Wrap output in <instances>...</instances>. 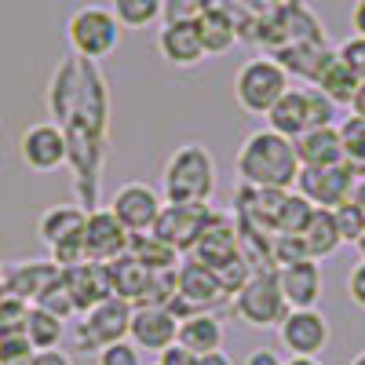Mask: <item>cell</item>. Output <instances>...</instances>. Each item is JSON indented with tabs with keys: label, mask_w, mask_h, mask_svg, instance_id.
I'll list each match as a JSON object with an SVG mask.
<instances>
[{
	"label": "cell",
	"mask_w": 365,
	"mask_h": 365,
	"mask_svg": "<svg viewBox=\"0 0 365 365\" xmlns=\"http://www.w3.org/2000/svg\"><path fill=\"white\" fill-rule=\"evenodd\" d=\"M48 106L66 135L77 205L84 212L99 208V182L110 150V84L99 73V63L66 55L48 84Z\"/></svg>",
	"instance_id": "6da1fadb"
},
{
	"label": "cell",
	"mask_w": 365,
	"mask_h": 365,
	"mask_svg": "<svg viewBox=\"0 0 365 365\" xmlns=\"http://www.w3.org/2000/svg\"><path fill=\"white\" fill-rule=\"evenodd\" d=\"M234 175L241 179V187H256V190H296V175H299V158L292 139L259 128L245 135V143L234 154Z\"/></svg>",
	"instance_id": "7a4b0ae2"
},
{
	"label": "cell",
	"mask_w": 365,
	"mask_h": 365,
	"mask_svg": "<svg viewBox=\"0 0 365 365\" xmlns=\"http://www.w3.org/2000/svg\"><path fill=\"white\" fill-rule=\"evenodd\" d=\"M161 201L165 205H208L216 194V161L205 143H182L175 146L165 172H161Z\"/></svg>",
	"instance_id": "3957f363"
},
{
	"label": "cell",
	"mask_w": 365,
	"mask_h": 365,
	"mask_svg": "<svg viewBox=\"0 0 365 365\" xmlns=\"http://www.w3.org/2000/svg\"><path fill=\"white\" fill-rule=\"evenodd\" d=\"M307 41H329V37H325V26L314 15V8H307L303 0H292V4L259 11L256 26H252V37H249V44H259L270 55L278 48L307 44Z\"/></svg>",
	"instance_id": "277c9868"
},
{
	"label": "cell",
	"mask_w": 365,
	"mask_h": 365,
	"mask_svg": "<svg viewBox=\"0 0 365 365\" xmlns=\"http://www.w3.org/2000/svg\"><path fill=\"white\" fill-rule=\"evenodd\" d=\"M66 44L70 55L88 58V63H103L120 44V22L103 4H84L66 19Z\"/></svg>",
	"instance_id": "5b68a950"
},
{
	"label": "cell",
	"mask_w": 365,
	"mask_h": 365,
	"mask_svg": "<svg viewBox=\"0 0 365 365\" xmlns=\"http://www.w3.org/2000/svg\"><path fill=\"white\" fill-rule=\"evenodd\" d=\"M285 91H289V73L274 63L270 55L249 58V63H241L237 73H234V99L252 117H267Z\"/></svg>",
	"instance_id": "8992f818"
},
{
	"label": "cell",
	"mask_w": 365,
	"mask_h": 365,
	"mask_svg": "<svg viewBox=\"0 0 365 365\" xmlns=\"http://www.w3.org/2000/svg\"><path fill=\"white\" fill-rule=\"evenodd\" d=\"M84 220L88 212L81 205H51L37 220V237L48 249V259L63 270L84 259Z\"/></svg>",
	"instance_id": "52a82bcc"
},
{
	"label": "cell",
	"mask_w": 365,
	"mask_h": 365,
	"mask_svg": "<svg viewBox=\"0 0 365 365\" xmlns=\"http://www.w3.org/2000/svg\"><path fill=\"white\" fill-rule=\"evenodd\" d=\"M230 303H234V314L252 329H278V322L289 314L278 285V270H256Z\"/></svg>",
	"instance_id": "ba28073f"
},
{
	"label": "cell",
	"mask_w": 365,
	"mask_h": 365,
	"mask_svg": "<svg viewBox=\"0 0 365 365\" xmlns=\"http://www.w3.org/2000/svg\"><path fill=\"white\" fill-rule=\"evenodd\" d=\"M128 325H132V303L110 296V299L99 303V307H91L88 314H81V322L73 329V347L96 354L106 344L128 340Z\"/></svg>",
	"instance_id": "9c48e42d"
},
{
	"label": "cell",
	"mask_w": 365,
	"mask_h": 365,
	"mask_svg": "<svg viewBox=\"0 0 365 365\" xmlns=\"http://www.w3.org/2000/svg\"><path fill=\"white\" fill-rule=\"evenodd\" d=\"M212 212L208 205H161V216L154 223V234L158 241H165L168 249H175L179 256H190L197 237L205 234V227L212 223Z\"/></svg>",
	"instance_id": "30bf717a"
},
{
	"label": "cell",
	"mask_w": 365,
	"mask_h": 365,
	"mask_svg": "<svg viewBox=\"0 0 365 365\" xmlns=\"http://www.w3.org/2000/svg\"><path fill=\"white\" fill-rule=\"evenodd\" d=\"M161 194L154 187H146V182H125L113 197H110V212L117 216V223L125 227L128 234H146L154 230L158 216H161Z\"/></svg>",
	"instance_id": "8fae6325"
},
{
	"label": "cell",
	"mask_w": 365,
	"mask_h": 365,
	"mask_svg": "<svg viewBox=\"0 0 365 365\" xmlns=\"http://www.w3.org/2000/svg\"><path fill=\"white\" fill-rule=\"evenodd\" d=\"M278 336L289 358H318L329 347V322L318 307L311 311H289L278 322Z\"/></svg>",
	"instance_id": "7c38bea8"
},
{
	"label": "cell",
	"mask_w": 365,
	"mask_h": 365,
	"mask_svg": "<svg viewBox=\"0 0 365 365\" xmlns=\"http://www.w3.org/2000/svg\"><path fill=\"white\" fill-rule=\"evenodd\" d=\"M354 168L344 161V165H332V168H299L296 175V190L307 197L314 208H340L354 187Z\"/></svg>",
	"instance_id": "4fadbf2b"
},
{
	"label": "cell",
	"mask_w": 365,
	"mask_h": 365,
	"mask_svg": "<svg viewBox=\"0 0 365 365\" xmlns=\"http://www.w3.org/2000/svg\"><path fill=\"white\" fill-rule=\"evenodd\" d=\"M19 158L29 172H55L66 165V135L55 120H41V125H29L19 139Z\"/></svg>",
	"instance_id": "5bb4252c"
},
{
	"label": "cell",
	"mask_w": 365,
	"mask_h": 365,
	"mask_svg": "<svg viewBox=\"0 0 365 365\" xmlns=\"http://www.w3.org/2000/svg\"><path fill=\"white\" fill-rule=\"evenodd\" d=\"M175 296L187 299L197 314H212L216 307L227 303V296H223V289L216 282V274H212V267L197 263L194 256H182L179 267H175Z\"/></svg>",
	"instance_id": "9a60e30c"
},
{
	"label": "cell",
	"mask_w": 365,
	"mask_h": 365,
	"mask_svg": "<svg viewBox=\"0 0 365 365\" xmlns=\"http://www.w3.org/2000/svg\"><path fill=\"white\" fill-rule=\"evenodd\" d=\"M128 230L117 223L110 208H91L84 220V259L91 263H113L128 252Z\"/></svg>",
	"instance_id": "2e32d148"
},
{
	"label": "cell",
	"mask_w": 365,
	"mask_h": 365,
	"mask_svg": "<svg viewBox=\"0 0 365 365\" xmlns=\"http://www.w3.org/2000/svg\"><path fill=\"white\" fill-rule=\"evenodd\" d=\"M278 285H282V296H285L289 311H311V307H318L322 289H325L322 263L318 259H303V263L278 267Z\"/></svg>",
	"instance_id": "e0dca14e"
},
{
	"label": "cell",
	"mask_w": 365,
	"mask_h": 365,
	"mask_svg": "<svg viewBox=\"0 0 365 365\" xmlns=\"http://www.w3.org/2000/svg\"><path fill=\"white\" fill-rule=\"evenodd\" d=\"M158 55L175 70H194L205 63V48L197 37V22H161Z\"/></svg>",
	"instance_id": "ac0fdd59"
},
{
	"label": "cell",
	"mask_w": 365,
	"mask_h": 365,
	"mask_svg": "<svg viewBox=\"0 0 365 365\" xmlns=\"http://www.w3.org/2000/svg\"><path fill=\"white\" fill-rule=\"evenodd\" d=\"M63 278H66V289L73 296V307L77 314H88L91 307H99L103 299L113 296L110 289V274H106V263H91V259H81L73 267L63 270Z\"/></svg>",
	"instance_id": "d6986e66"
},
{
	"label": "cell",
	"mask_w": 365,
	"mask_h": 365,
	"mask_svg": "<svg viewBox=\"0 0 365 365\" xmlns=\"http://www.w3.org/2000/svg\"><path fill=\"white\" fill-rule=\"evenodd\" d=\"M179 322L168 314V307H132V325H128V340L139 351H154L161 354L165 347L175 344Z\"/></svg>",
	"instance_id": "ffe728a7"
},
{
	"label": "cell",
	"mask_w": 365,
	"mask_h": 365,
	"mask_svg": "<svg viewBox=\"0 0 365 365\" xmlns=\"http://www.w3.org/2000/svg\"><path fill=\"white\" fill-rule=\"evenodd\" d=\"M63 278V267L51 263V259H22L15 267H4V285H8V296L22 299V303H34L44 296V289L51 282Z\"/></svg>",
	"instance_id": "44dd1931"
},
{
	"label": "cell",
	"mask_w": 365,
	"mask_h": 365,
	"mask_svg": "<svg viewBox=\"0 0 365 365\" xmlns=\"http://www.w3.org/2000/svg\"><path fill=\"white\" fill-rule=\"evenodd\" d=\"M274 63H278L289 77H299V81H307L314 84L318 73L336 58V48H332L329 41H307V44H289V48H278L270 55Z\"/></svg>",
	"instance_id": "7402d4cb"
},
{
	"label": "cell",
	"mask_w": 365,
	"mask_h": 365,
	"mask_svg": "<svg viewBox=\"0 0 365 365\" xmlns=\"http://www.w3.org/2000/svg\"><path fill=\"white\" fill-rule=\"evenodd\" d=\"M299 168H332L344 165V143H340V128L336 125H322L303 132L299 139H292Z\"/></svg>",
	"instance_id": "603a6c76"
},
{
	"label": "cell",
	"mask_w": 365,
	"mask_h": 365,
	"mask_svg": "<svg viewBox=\"0 0 365 365\" xmlns=\"http://www.w3.org/2000/svg\"><path fill=\"white\" fill-rule=\"evenodd\" d=\"M241 252V237H237V223L230 216H212V223L205 227V234L197 237V245H194V259L205 263V267H220L223 259L237 256Z\"/></svg>",
	"instance_id": "cb8c5ba5"
},
{
	"label": "cell",
	"mask_w": 365,
	"mask_h": 365,
	"mask_svg": "<svg viewBox=\"0 0 365 365\" xmlns=\"http://www.w3.org/2000/svg\"><path fill=\"white\" fill-rule=\"evenodd\" d=\"M267 128L278 132L285 139H299L303 132H311V106H307V88H289L285 96L274 103L267 113Z\"/></svg>",
	"instance_id": "d4e9b609"
},
{
	"label": "cell",
	"mask_w": 365,
	"mask_h": 365,
	"mask_svg": "<svg viewBox=\"0 0 365 365\" xmlns=\"http://www.w3.org/2000/svg\"><path fill=\"white\" fill-rule=\"evenodd\" d=\"M223 332L227 329H223V322L216 314H190V318L179 322L175 344L187 347L194 358H201V354H212V351L223 347Z\"/></svg>",
	"instance_id": "484cf974"
},
{
	"label": "cell",
	"mask_w": 365,
	"mask_h": 365,
	"mask_svg": "<svg viewBox=\"0 0 365 365\" xmlns=\"http://www.w3.org/2000/svg\"><path fill=\"white\" fill-rule=\"evenodd\" d=\"M106 274H110L113 296L125 299V303H132V307L143 299V292H146V285H150V270H146L143 263H135L128 252L117 256L113 263H106Z\"/></svg>",
	"instance_id": "4316f807"
},
{
	"label": "cell",
	"mask_w": 365,
	"mask_h": 365,
	"mask_svg": "<svg viewBox=\"0 0 365 365\" xmlns=\"http://www.w3.org/2000/svg\"><path fill=\"white\" fill-rule=\"evenodd\" d=\"M194 22H197V37H201L205 55H227L234 44H241L234 19L223 11H201Z\"/></svg>",
	"instance_id": "83f0119b"
},
{
	"label": "cell",
	"mask_w": 365,
	"mask_h": 365,
	"mask_svg": "<svg viewBox=\"0 0 365 365\" xmlns=\"http://www.w3.org/2000/svg\"><path fill=\"white\" fill-rule=\"evenodd\" d=\"M303 241H307V252L311 259H329L332 252H340L344 237H340V227H336V216H332L329 208H314L311 216V227L303 230Z\"/></svg>",
	"instance_id": "f1b7e54d"
},
{
	"label": "cell",
	"mask_w": 365,
	"mask_h": 365,
	"mask_svg": "<svg viewBox=\"0 0 365 365\" xmlns=\"http://www.w3.org/2000/svg\"><path fill=\"white\" fill-rule=\"evenodd\" d=\"M128 256L135 259V263H143L150 274H158V270H175L179 267V252L175 249H168L165 241H158L154 234H132L128 237Z\"/></svg>",
	"instance_id": "f546056e"
},
{
	"label": "cell",
	"mask_w": 365,
	"mask_h": 365,
	"mask_svg": "<svg viewBox=\"0 0 365 365\" xmlns=\"http://www.w3.org/2000/svg\"><path fill=\"white\" fill-rule=\"evenodd\" d=\"M22 332H26V340L34 344V351H55L58 344L66 340V322L48 314L44 307H29Z\"/></svg>",
	"instance_id": "4dcf8cb0"
},
{
	"label": "cell",
	"mask_w": 365,
	"mask_h": 365,
	"mask_svg": "<svg viewBox=\"0 0 365 365\" xmlns=\"http://www.w3.org/2000/svg\"><path fill=\"white\" fill-rule=\"evenodd\" d=\"M358 84H361V81H358V77H354V73H351V70L340 63V58H332V63H329V66L318 73V81H314V88L322 91V96H329V99L336 103L340 110H344V106H351V99H354Z\"/></svg>",
	"instance_id": "1f68e13d"
},
{
	"label": "cell",
	"mask_w": 365,
	"mask_h": 365,
	"mask_svg": "<svg viewBox=\"0 0 365 365\" xmlns=\"http://www.w3.org/2000/svg\"><path fill=\"white\" fill-rule=\"evenodd\" d=\"M311 216H314V205L299 190H285L278 216H274V234H303L311 227Z\"/></svg>",
	"instance_id": "d6a6232c"
},
{
	"label": "cell",
	"mask_w": 365,
	"mask_h": 365,
	"mask_svg": "<svg viewBox=\"0 0 365 365\" xmlns=\"http://www.w3.org/2000/svg\"><path fill=\"white\" fill-rule=\"evenodd\" d=\"M110 11L120 22V29H146L161 22L165 0H110Z\"/></svg>",
	"instance_id": "836d02e7"
},
{
	"label": "cell",
	"mask_w": 365,
	"mask_h": 365,
	"mask_svg": "<svg viewBox=\"0 0 365 365\" xmlns=\"http://www.w3.org/2000/svg\"><path fill=\"white\" fill-rule=\"evenodd\" d=\"M336 128H340V143H344V161L354 168L358 179H365V117L347 113Z\"/></svg>",
	"instance_id": "e575fe53"
},
{
	"label": "cell",
	"mask_w": 365,
	"mask_h": 365,
	"mask_svg": "<svg viewBox=\"0 0 365 365\" xmlns=\"http://www.w3.org/2000/svg\"><path fill=\"white\" fill-rule=\"evenodd\" d=\"M212 274H216V282H220V289H223V296H227V299H234V296H237V289H241V285H245V282L252 278V274H256V270L249 267V259H245V256H241V252H237V256H230V259H223L220 267H212Z\"/></svg>",
	"instance_id": "d590c367"
},
{
	"label": "cell",
	"mask_w": 365,
	"mask_h": 365,
	"mask_svg": "<svg viewBox=\"0 0 365 365\" xmlns=\"http://www.w3.org/2000/svg\"><path fill=\"white\" fill-rule=\"evenodd\" d=\"M270 256H274V270H278V267H289V263H303V259H311L303 234H274Z\"/></svg>",
	"instance_id": "8d00e7d4"
},
{
	"label": "cell",
	"mask_w": 365,
	"mask_h": 365,
	"mask_svg": "<svg viewBox=\"0 0 365 365\" xmlns=\"http://www.w3.org/2000/svg\"><path fill=\"white\" fill-rule=\"evenodd\" d=\"M172 299H175V270H158L150 274V285L135 307H168Z\"/></svg>",
	"instance_id": "74e56055"
},
{
	"label": "cell",
	"mask_w": 365,
	"mask_h": 365,
	"mask_svg": "<svg viewBox=\"0 0 365 365\" xmlns=\"http://www.w3.org/2000/svg\"><path fill=\"white\" fill-rule=\"evenodd\" d=\"M34 307H44L48 314H55V318H73L77 314V307H73V296H70V289H66V278H58V282H51L48 289H44V296L34 303Z\"/></svg>",
	"instance_id": "f35d334b"
},
{
	"label": "cell",
	"mask_w": 365,
	"mask_h": 365,
	"mask_svg": "<svg viewBox=\"0 0 365 365\" xmlns=\"http://www.w3.org/2000/svg\"><path fill=\"white\" fill-rule=\"evenodd\" d=\"M332 216H336V227H340L344 245H354V241L365 234V212L354 208L351 201H344L340 208H332Z\"/></svg>",
	"instance_id": "ab89813d"
},
{
	"label": "cell",
	"mask_w": 365,
	"mask_h": 365,
	"mask_svg": "<svg viewBox=\"0 0 365 365\" xmlns=\"http://www.w3.org/2000/svg\"><path fill=\"white\" fill-rule=\"evenodd\" d=\"M34 344L26 340V332H11V336H0V365H29L34 361Z\"/></svg>",
	"instance_id": "60d3db41"
},
{
	"label": "cell",
	"mask_w": 365,
	"mask_h": 365,
	"mask_svg": "<svg viewBox=\"0 0 365 365\" xmlns=\"http://www.w3.org/2000/svg\"><path fill=\"white\" fill-rule=\"evenodd\" d=\"M96 365H143V351L132 340L106 344V347L96 351Z\"/></svg>",
	"instance_id": "b9f144b4"
},
{
	"label": "cell",
	"mask_w": 365,
	"mask_h": 365,
	"mask_svg": "<svg viewBox=\"0 0 365 365\" xmlns=\"http://www.w3.org/2000/svg\"><path fill=\"white\" fill-rule=\"evenodd\" d=\"M26 311H29V303L15 299V296H0V336H11V332H22L26 325Z\"/></svg>",
	"instance_id": "7bdbcfd3"
},
{
	"label": "cell",
	"mask_w": 365,
	"mask_h": 365,
	"mask_svg": "<svg viewBox=\"0 0 365 365\" xmlns=\"http://www.w3.org/2000/svg\"><path fill=\"white\" fill-rule=\"evenodd\" d=\"M307 106H311V125H314V128H322V125H336L340 106L332 103L329 96H322L314 84H307Z\"/></svg>",
	"instance_id": "ee69618b"
},
{
	"label": "cell",
	"mask_w": 365,
	"mask_h": 365,
	"mask_svg": "<svg viewBox=\"0 0 365 365\" xmlns=\"http://www.w3.org/2000/svg\"><path fill=\"white\" fill-rule=\"evenodd\" d=\"M336 58H340V63H344L358 81H365V37H347V41L336 48Z\"/></svg>",
	"instance_id": "f6af8a7d"
},
{
	"label": "cell",
	"mask_w": 365,
	"mask_h": 365,
	"mask_svg": "<svg viewBox=\"0 0 365 365\" xmlns=\"http://www.w3.org/2000/svg\"><path fill=\"white\" fill-rule=\"evenodd\" d=\"M205 11V0H165L161 22H194Z\"/></svg>",
	"instance_id": "bcb514c9"
},
{
	"label": "cell",
	"mask_w": 365,
	"mask_h": 365,
	"mask_svg": "<svg viewBox=\"0 0 365 365\" xmlns=\"http://www.w3.org/2000/svg\"><path fill=\"white\" fill-rule=\"evenodd\" d=\"M347 296L358 311H365V259H358L347 274Z\"/></svg>",
	"instance_id": "7dc6e473"
},
{
	"label": "cell",
	"mask_w": 365,
	"mask_h": 365,
	"mask_svg": "<svg viewBox=\"0 0 365 365\" xmlns=\"http://www.w3.org/2000/svg\"><path fill=\"white\" fill-rule=\"evenodd\" d=\"M158 365H197V358H194L187 347L172 344V347H165V351L158 354Z\"/></svg>",
	"instance_id": "c3c4849f"
},
{
	"label": "cell",
	"mask_w": 365,
	"mask_h": 365,
	"mask_svg": "<svg viewBox=\"0 0 365 365\" xmlns=\"http://www.w3.org/2000/svg\"><path fill=\"white\" fill-rule=\"evenodd\" d=\"M245 365H285V358H282V351H274V347H256L245 358Z\"/></svg>",
	"instance_id": "681fc988"
},
{
	"label": "cell",
	"mask_w": 365,
	"mask_h": 365,
	"mask_svg": "<svg viewBox=\"0 0 365 365\" xmlns=\"http://www.w3.org/2000/svg\"><path fill=\"white\" fill-rule=\"evenodd\" d=\"M29 365H73V358L63 347H55V351H37Z\"/></svg>",
	"instance_id": "f907efd6"
},
{
	"label": "cell",
	"mask_w": 365,
	"mask_h": 365,
	"mask_svg": "<svg viewBox=\"0 0 365 365\" xmlns=\"http://www.w3.org/2000/svg\"><path fill=\"white\" fill-rule=\"evenodd\" d=\"M351 29H354V37H365V0H354V8H351Z\"/></svg>",
	"instance_id": "816d5d0a"
},
{
	"label": "cell",
	"mask_w": 365,
	"mask_h": 365,
	"mask_svg": "<svg viewBox=\"0 0 365 365\" xmlns=\"http://www.w3.org/2000/svg\"><path fill=\"white\" fill-rule=\"evenodd\" d=\"M197 365H234V361H230V354L220 347V351H212V354H201Z\"/></svg>",
	"instance_id": "f5cc1de1"
},
{
	"label": "cell",
	"mask_w": 365,
	"mask_h": 365,
	"mask_svg": "<svg viewBox=\"0 0 365 365\" xmlns=\"http://www.w3.org/2000/svg\"><path fill=\"white\" fill-rule=\"evenodd\" d=\"M347 201H351L354 208H361V212H365V179H354V187H351Z\"/></svg>",
	"instance_id": "db71d44e"
},
{
	"label": "cell",
	"mask_w": 365,
	"mask_h": 365,
	"mask_svg": "<svg viewBox=\"0 0 365 365\" xmlns=\"http://www.w3.org/2000/svg\"><path fill=\"white\" fill-rule=\"evenodd\" d=\"M354 117H365V81L358 84V91H354V99H351V106H347Z\"/></svg>",
	"instance_id": "11a10c76"
},
{
	"label": "cell",
	"mask_w": 365,
	"mask_h": 365,
	"mask_svg": "<svg viewBox=\"0 0 365 365\" xmlns=\"http://www.w3.org/2000/svg\"><path fill=\"white\" fill-rule=\"evenodd\" d=\"M282 4H292V0H249L252 11H267V8H282Z\"/></svg>",
	"instance_id": "9f6ffc18"
},
{
	"label": "cell",
	"mask_w": 365,
	"mask_h": 365,
	"mask_svg": "<svg viewBox=\"0 0 365 365\" xmlns=\"http://www.w3.org/2000/svg\"><path fill=\"white\" fill-rule=\"evenodd\" d=\"M285 365H322L318 358H285Z\"/></svg>",
	"instance_id": "6f0895ef"
},
{
	"label": "cell",
	"mask_w": 365,
	"mask_h": 365,
	"mask_svg": "<svg viewBox=\"0 0 365 365\" xmlns=\"http://www.w3.org/2000/svg\"><path fill=\"white\" fill-rule=\"evenodd\" d=\"M354 249H358V256H361V259H365V234H361V237H358V241H354Z\"/></svg>",
	"instance_id": "680465c9"
},
{
	"label": "cell",
	"mask_w": 365,
	"mask_h": 365,
	"mask_svg": "<svg viewBox=\"0 0 365 365\" xmlns=\"http://www.w3.org/2000/svg\"><path fill=\"white\" fill-rule=\"evenodd\" d=\"M351 365H365V351H358V354L351 358Z\"/></svg>",
	"instance_id": "91938a15"
},
{
	"label": "cell",
	"mask_w": 365,
	"mask_h": 365,
	"mask_svg": "<svg viewBox=\"0 0 365 365\" xmlns=\"http://www.w3.org/2000/svg\"><path fill=\"white\" fill-rule=\"evenodd\" d=\"M8 292V285H4V267H0V296Z\"/></svg>",
	"instance_id": "94428289"
}]
</instances>
